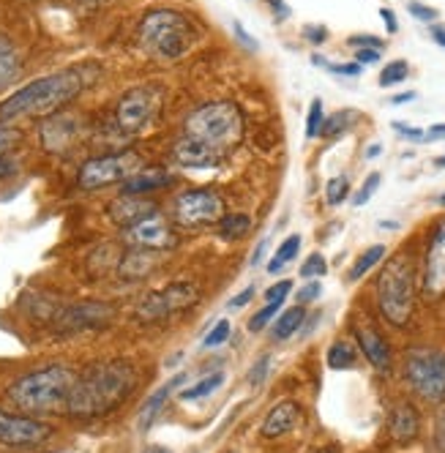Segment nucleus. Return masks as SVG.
<instances>
[{"label":"nucleus","instance_id":"obj_48","mask_svg":"<svg viewBox=\"0 0 445 453\" xmlns=\"http://www.w3.org/2000/svg\"><path fill=\"white\" fill-rule=\"evenodd\" d=\"M233 30H235L238 42H243V47H246V50H251V52L257 50V42H254V39H251V36L246 34V30H243V25H241V22H233Z\"/></svg>","mask_w":445,"mask_h":453},{"label":"nucleus","instance_id":"obj_15","mask_svg":"<svg viewBox=\"0 0 445 453\" xmlns=\"http://www.w3.org/2000/svg\"><path fill=\"white\" fill-rule=\"evenodd\" d=\"M424 296L429 301H437L445 296V219L434 226V233L426 246L424 257Z\"/></svg>","mask_w":445,"mask_h":453},{"label":"nucleus","instance_id":"obj_18","mask_svg":"<svg viewBox=\"0 0 445 453\" xmlns=\"http://www.w3.org/2000/svg\"><path fill=\"white\" fill-rule=\"evenodd\" d=\"M301 418H303V412H301V407H298V402H279L268 415H265V420H263V437H268V440H276V437H284V434H290L298 424H301Z\"/></svg>","mask_w":445,"mask_h":453},{"label":"nucleus","instance_id":"obj_21","mask_svg":"<svg viewBox=\"0 0 445 453\" xmlns=\"http://www.w3.org/2000/svg\"><path fill=\"white\" fill-rule=\"evenodd\" d=\"M156 213V205L148 203V200H140V197H129V194H123L120 200H115L110 205V219L118 224V226H134L137 221H142L145 216Z\"/></svg>","mask_w":445,"mask_h":453},{"label":"nucleus","instance_id":"obj_38","mask_svg":"<svg viewBox=\"0 0 445 453\" xmlns=\"http://www.w3.org/2000/svg\"><path fill=\"white\" fill-rule=\"evenodd\" d=\"M281 309V303H268L263 311H257V314H254L251 319H249V331H254V334H257V331H263L265 326H268V322L273 319V314Z\"/></svg>","mask_w":445,"mask_h":453},{"label":"nucleus","instance_id":"obj_13","mask_svg":"<svg viewBox=\"0 0 445 453\" xmlns=\"http://www.w3.org/2000/svg\"><path fill=\"white\" fill-rule=\"evenodd\" d=\"M126 241L134 249H148V251H170L178 246V235L173 230V224L162 213H150L142 221L126 230Z\"/></svg>","mask_w":445,"mask_h":453},{"label":"nucleus","instance_id":"obj_31","mask_svg":"<svg viewBox=\"0 0 445 453\" xmlns=\"http://www.w3.org/2000/svg\"><path fill=\"white\" fill-rule=\"evenodd\" d=\"M328 366L331 369H353L356 366V349L349 342H336L328 349Z\"/></svg>","mask_w":445,"mask_h":453},{"label":"nucleus","instance_id":"obj_7","mask_svg":"<svg viewBox=\"0 0 445 453\" xmlns=\"http://www.w3.org/2000/svg\"><path fill=\"white\" fill-rule=\"evenodd\" d=\"M404 380L424 402H445V352L440 349H410L404 361Z\"/></svg>","mask_w":445,"mask_h":453},{"label":"nucleus","instance_id":"obj_6","mask_svg":"<svg viewBox=\"0 0 445 453\" xmlns=\"http://www.w3.org/2000/svg\"><path fill=\"white\" fill-rule=\"evenodd\" d=\"M377 303L383 317L396 328H404L416 306V265L410 254H396L377 279Z\"/></svg>","mask_w":445,"mask_h":453},{"label":"nucleus","instance_id":"obj_41","mask_svg":"<svg viewBox=\"0 0 445 453\" xmlns=\"http://www.w3.org/2000/svg\"><path fill=\"white\" fill-rule=\"evenodd\" d=\"M407 12H410L412 17H416V19H421V22H434V19H437V9L421 4V0H412V4L407 6Z\"/></svg>","mask_w":445,"mask_h":453},{"label":"nucleus","instance_id":"obj_43","mask_svg":"<svg viewBox=\"0 0 445 453\" xmlns=\"http://www.w3.org/2000/svg\"><path fill=\"white\" fill-rule=\"evenodd\" d=\"M349 47H358V50H383V39L369 36V34H358V36H349L347 39Z\"/></svg>","mask_w":445,"mask_h":453},{"label":"nucleus","instance_id":"obj_9","mask_svg":"<svg viewBox=\"0 0 445 453\" xmlns=\"http://www.w3.org/2000/svg\"><path fill=\"white\" fill-rule=\"evenodd\" d=\"M158 110H162V90L150 88V85H142V88L129 90L118 102L115 123L120 126V132L137 134V132H142V128H148L153 123Z\"/></svg>","mask_w":445,"mask_h":453},{"label":"nucleus","instance_id":"obj_25","mask_svg":"<svg viewBox=\"0 0 445 453\" xmlns=\"http://www.w3.org/2000/svg\"><path fill=\"white\" fill-rule=\"evenodd\" d=\"M186 380V374H178L175 380H170L167 385H162L158 391L145 402V407L140 410V415H137V424H140V432H148L150 426H153V420H156V415L162 412V407H165V402L170 399V394L175 391V388L180 385Z\"/></svg>","mask_w":445,"mask_h":453},{"label":"nucleus","instance_id":"obj_46","mask_svg":"<svg viewBox=\"0 0 445 453\" xmlns=\"http://www.w3.org/2000/svg\"><path fill=\"white\" fill-rule=\"evenodd\" d=\"M394 128L399 134L410 137L412 142H426V132H421V128H412V126H404V123H394Z\"/></svg>","mask_w":445,"mask_h":453},{"label":"nucleus","instance_id":"obj_51","mask_svg":"<svg viewBox=\"0 0 445 453\" xmlns=\"http://www.w3.org/2000/svg\"><path fill=\"white\" fill-rule=\"evenodd\" d=\"M380 17H383V22H386V27H388V34H396V30H399L396 14H394L391 9H380Z\"/></svg>","mask_w":445,"mask_h":453},{"label":"nucleus","instance_id":"obj_56","mask_svg":"<svg viewBox=\"0 0 445 453\" xmlns=\"http://www.w3.org/2000/svg\"><path fill=\"white\" fill-rule=\"evenodd\" d=\"M416 96H418L416 90L399 93V96H394V99H391V104H396V107H399V104H410V102H416Z\"/></svg>","mask_w":445,"mask_h":453},{"label":"nucleus","instance_id":"obj_23","mask_svg":"<svg viewBox=\"0 0 445 453\" xmlns=\"http://www.w3.org/2000/svg\"><path fill=\"white\" fill-rule=\"evenodd\" d=\"M170 183H173V175L167 170H142L123 180V194H129V197H145V194L158 191Z\"/></svg>","mask_w":445,"mask_h":453},{"label":"nucleus","instance_id":"obj_36","mask_svg":"<svg viewBox=\"0 0 445 453\" xmlns=\"http://www.w3.org/2000/svg\"><path fill=\"white\" fill-rule=\"evenodd\" d=\"M328 273V263H326V257L320 251H314L306 257V263L301 265V276L303 279H317V276H326Z\"/></svg>","mask_w":445,"mask_h":453},{"label":"nucleus","instance_id":"obj_14","mask_svg":"<svg viewBox=\"0 0 445 453\" xmlns=\"http://www.w3.org/2000/svg\"><path fill=\"white\" fill-rule=\"evenodd\" d=\"M50 434H52V429L47 424H39V420L27 418V415L0 410V445H6V448H36Z\"/></svg>","mask_w":445,"mask_h":453},{"label":"nucleus","instance_id":"obj_17","mask_svg":"<svg viewBox=\"0 0 445 453\" xmlns=\"http://www.w3.org/2000/svg\"><path fill=\"white\" fill-rule=\"evenodd\" d=\"M77 120L69 115H50L42 123V148L50 153H63L77 137Z\"/></svg>","mask_w":445,"mask_h":453},{"label":"nucleus","instance_id":"obj_35","mask_svg":"<svg viewBox=\"0 0 445 453\" xmlns=\"http://www.w3.org/2000/svg\"><path fill=\"white\" fill-rule=\"evenodd\" d=\"M323 120H326V112H323V102H320V99H314V102L309 104V115H306V137H309V140L320 137Z\"/></svg>","mask_w":445,"mask_h":453},{"label":"nucleus","instance_id":"obj_3","mask_svg":"<svg viewBox=\"0 0 445 453\" xmlns=\"http://www.w3.org/2000/svg\"><path fill=\"white\" fill-rule=\"evenodd\" d=\"M77 374L69 366H47L39 372H30L19 377L14 385L6 388L4 399L25 415L55 412L58 407H66Z\"/></svg>","mask_w":445,"mask_h":453},{"label":"nucleus","instance_id":"obj_40","mask_svg":"<svg viewBox=\"0 0 445 453\" xmlns=\"http://www.w3.org/2000/svg\"><path fill=\"white\" fill-rule=\"evenodd\" d=\"M290 289H293V281L290 279H284V281H279V284H273L268 293H265V301L268 303H284V298L290 296Z\"/></svg>","mask_w":445,"mask_h":453},{"label":"nucleus","instance_id":"obj_33","mask_svg":"<svg viewBox=\"0 0 445 453\" xmlns=\"http://www.w3.org/2000/svg\"><path fill=\"white\" fill-rule=\"evenodd\" d=\"M410 77V63L407 60H391L388 66L380 74V85L383 88H391V85H399Z\"/></svg>","mask_w":445,"mask_h":453},{"label":"nucleus","instance_id":"obj_49","mask_svg":"<svg viewBox=\"0 0 445 453\" xmlns=\"http://www.w3.org/2000/svg\"><path fill=\"white\" fill-rule=\"evenodd\" d=\"M380 60V50H358L356 52V63L361 66H369V63H377Z\"/></svg>","mask_w":445,"mask_h":453},{"label":"nucleus","instance_id":"obj_34","mask_svg":"<svg viewBox=\"0 0 445 453\" xmlns=\"http://www.w3.org/2000/svg\"><path fill=\"white\" fill-rule=\"evenodd\" d=\"M349 197V180L344 175H336L326 183V200L328 205H341Z\"/></svg>","mask_w":445,"mask_h":453},{"label":"nucleus","instance_id":"obj_42","mask_svg":"<svg viewBox=\"0 0 445 453\" xmlns=\"http://www.w3.org/2000/svg\"><path fill=\"white\" fill-rule=\"evenodd\" d=\"M19 142V132L12 126H0V156H6Z\"/></svg>","mask_w":445,"mask_h":453},{"label":"nucleus","instance_id":"obj_12","mask_svg":"<svg viewBox=\"0 0 445 453\" xmlns=\"http://www.w3.org/2000/svg\"><path fill=\"white\" fill-rule=\"evenodd\" d=\"M112 314H115V309L110 303H99V301L74 303V306L63 309L55 317V334L74 336V334H88V331L107 328L112 322Z\"/></svg>","mask_w":445,"mask_h":453},{"label":"nucleus","instance_id":"obj_52","mask_svg":"<svg viewBox=\"0 0 445 453\" xmlns=\"http://www.w3.org/2000/svg\"><path fill=\"white\" fill-rule=\"evenodd\" d=\"M254 293H257V289H254V287H246L238 298H233V301H230V306H233V309H241V306H246V303L254 298Z\"/></svg>","mask_w":445,"mask_h":453},{"label":"nucleus","instance_id":"obj_59","mask_svg":"<svg viewBox=\"0 0 445 453\" xmlns=\"http://www.w3.org/2000/svg\"><path fill=\"white\" fill-rule=\"evenodd\" d=\"M142 453H173V450H167L165 445H150V448H145Z\"/></svg>","mask_w":445,"mask_h":453},{"label":"nucleus","instance_id":"obj_62","mask_svg":"<svg viewBox=\"0 0 445 453\" xmlns=\"http://www.w3.org/2000/svg\"><path fill=\"white\" fill-rule=\"evenodd\" d=\"M434 167H437V170H445V156H440V158L434 161Z\"/></svg>","mask_w":445,"mask_h":453},{"label":"nucleus","instance_id":"obj_60","mask_svg":"<svg viewBox=\"0 0 445 453\" xmlns=\"http://www.w3.org/2000/svg\"><path fill=\"white\" fill-rule=\"evenodd\" d=\"M380 150H383L380 145H369V148H366V158H374V156H380Z\"/></svg>","mask_w":445,"mask_h":453},{"label":"nucleus","instance_id":"obj_28","mask_svg":"<svg viewBox=\"0 0 445 453\" xmlns=\"http://www.w3.org/2000/svg\"><path fill=\"white\" fill-rule=\"evenodd\" d=\"M298 249H301V235H290V238H284L281 246L276 249V257L268 263V273H281V268L293 263L295 257H298Z\"/></svg>","mask_w":445,"mask_h":453},{"label":"nucleus","instance_id":"obj_22","mask_svg":"<svg viewBox=\"0 0 445 453\" xmlns=\"http://www.w3.org/2000/svg\"><path fill=\"white\" fill-rule=\"evenodd\" d=\"M162 263V251H148V249H132L129 254L120 260V279H129V281H137L148 273H153Z\"/></svg>","mask_w":445,"mask_h":453},{"label":"nucleus","instance_id":"obj_24","mask_svg":"<svg viewBox=\"0 0 445 453\" xmlns=\"http://www.w3.org/2000/svg\"><path fill=\"white\" fill-rule=\"evenodd\" d=\"M22 72V58L12 39L0 36V93L9 90Z\"/></svg>","mask_w":445,"mask_h":453},{"label":"nucleus","instance_id":"obj_16","mask_svg":"<svg viewBox=\"0 0 445 453\" xmlns=\"http://www.w3.org/2000/svg\"><path fill=\"white\" fill-rule=\"evenodd\" d=\"M225 150L219 148H211L200 140H192V137H183L175 142L173 148V161L186 170H211V167H219L221 161H225Z\"/></svg>","mask_w":445,"mask_h":453},{"label":"nucleus","instance_id":"obj_53","mask_svg":"<svg viewBox=\"0 0 445 453\" xmlns=\"http://www.w3.org/2000/svg\"><path fill=\"white\" fill-rule=\"evenodd\" d=\"M268 4L273 6V14H276L279 22L290 17V9H288V4H284V0H268Z\"/></svg>","mask_w":445,"mask_h":453},{"label":"nucleus","instance_id":"obj_2","mask_svg":"<svg viewBox=\"0 0 445 453\" xmlns=\"http://www.w3.org/2000/svg\"><path fill=\"white\" fill-rule=\"evenodd\" d=\"M85 80L80 72H58L42 80L27 82L6 102H0V120H17V118H47L55 115L63 104L82 93Z\"/></svg>","mask_w":445,"mask_h":453},{"label":"nucleus","instance_id":"obj_10","mask_svg":"<svg viewBox=\"0 0 445 453\" xmlns=\"http://www.w3.org/2000/svg\"><path fill=\"white\" fill-rule=\"evenodd\" d=\"M200 298L195 284H170L165 289H153L150 296L142 298L137 306V319L140 322H162L188 306H195Z\"/></svg>","mask_w":445,"mask_h":453},{"label":"nucleus","instance_id":"obj_63","mask_svg":"<svg viewBox=\"0 0 445 453\" xmlns=\"http://www.w3.org/2000/svg\"><path fill=\"white\" fill-rule=\"evenodd\" d=\"M437 203H440V205H445V194H442V197H440V200H437Z\"/></svg>","mask_w":445,"mask_h":453},{"label":"nucleus","instance_id":"obj_50","mask_svg":"<svg viewBox=\"0 0 445 453\" xmlns=\"http://www.w3.org/2000/svg\"><path fill=\"white\" fill-rule=\"evenodd\" d=\"M14 173H17V161L9 158V156H0V180L9 178V175H14Z\"/></svg>","mask_w":445,"mask_h":453},{"label":"nucleus","instance_id":"obj_45","mask_svg":"<svg viewBox=\"0 0 445 453\" xmlns=\"http://www.w3.org/2000/svg\"><path fill=\"white\" fill-rule=\"evenodd\" d=\"M323 293V284L320 281H309L301 293H298V303H309V301H317Z\"/></svg>","mask_w":445,"mask_h":453},{"label":"nucleus","instance_id":"obj_4","mask_svg":"<svg viewBox=\"0 0 445 453\" xmlns=\"http://www.w3.org/2000/svg\"><path fill=\"white\" fill-rule=\"evenodd\" d=\"M195 42V25L175 9H156L137 27V44L148 58L162 63L180 60Z\"/></svg>","mask_w":445,"mask_h":453},{"label":"nucleus","instance_id":"obj_29","mask_svg":"<svg viewBox=\"0 0 445 453\" xmlns=\"http://www.w3.org/2000/svg\"><path fill=\"white\" fill-rule=\"evenodd\" d=\"M221 382H225V372H213L211 377H205V380L195 382L192 388H186V391H183L180 396H183V402H197V399L211 396L213 391H219Z\"/></svg>","mask_w":445,"mask_h":453},{"label":"nucleus","instance_id":"obj_39","mask_svg":"<svg viewBox=\"0 0 445 453\" xmlns=\"http://www.w3.org/2000/svg\"><path fill=\"white\" fill-rule=\"evenodd\" d=\"M227 336H230V322H227V319H219L216 326H213V331L205 336V347H219V344H225Z\"/></svg>","mask_w":445,"mask_h":453},{"label":"nucleus","instance_id":"obj_44","mask_svg":"<svg viewBox=\"0 0 445 453\" xmlns=\"http://www.w3.org/2000/svg\"><path fill=\"white\" fill-rule=\"evenodd\" d=\"M303 36L311 44H323V42H328V27H323V25H306L303 27Z\"/></svg>","mask_w":445,"mask_h":453},{"label":"nucleus","instance_id":"obj_37","mask_svg":"<svg viewBox=\"0 0 445 453\" xmlns=\"http://www.w3.org/2000/svg\"><path fill=\"white\" fill-rule=\"evenodd\" d=\"M380 180H383V175H380V173H372L366 180H364V186L356 191V197H353V205L356 208H361V205H366L372 197H374V191L380 188Z\"/></svg>","mask_w":445,"mask_h":453},{"label":"nucleus","instance_id":"obj_20","mask_svg":"<svg viewBox=\"0 0 445 453\" xmlns=\"http://www.w3.org/2000/svg\"><path fill=\"white\" fill-rule=\"evenodd\" d=\"M356 336H358V344H361V349L366 355V361L377 372H388V366H391V349H388L386 339L380 336V331L372 328V326H358Z\"/></svg>","mask_w":445,"mask_h":453},{"label":"nucleus","instance_id":"obj_27","mask_svg":"<svg viewBox=\"0 0 445 453\" xmlns=\"http://www.w3.org/2000/svg\"><path fill=\"white\" fill-rule=\"evenodd\" d=\"M303 317H306V311L301 309V306H295V309H288L284 311L279 319H276V328H273V339H279V342H284V339H290L301 326H303Z\"/></svg>","mask_w":445,"mask_h":453},{"label":"nucleus","instance_id":"obj_54","mask_svg":"<svg viewBox=\"0 0 445 453\" xmlns=\"http://www.w3.org/2000/svg\"><path fill=\"white\" fill-rule=\"evenodd\" d=\"M265 251H268V241H260V243H257V249H254V254H251V268H257V265L263 263Z\"/></svg>","mask_w":445,"mask_h":453},{"label":"nucleus","instance_id":"obj_61","mask_svg":"<svg viewBox=\"0 0 445 453\" xmlns=\"http://www.w3.org/2000/svg\"><path fill=\"white\" fill-rule=\"evenodd\" d=\"M380 226H383V230H396V221H380Z\"/></svg>","mask_w":445,"mask_h":453},{"label":"nucleus","instance_id":"obj_8","mask_svg":"<svg viewBox=\"0 0 445 453\" xmlns=\"http://www.w3.org/2000/svg\"><path fill=\"white\" fill-rule=\"evenodd\" d=\"M140 170V156L132 150H123V153H107V156H96L82 165L77 183L88 191H96L112 183H120L126 178H132Z\"/></svg>","mask_w":445,"mask_h":453},{"label":"nucleus","instance_id":"obj_5","mask_svg":"<svg viewBox=\"0 0 445 453\" xmlns=\"http://www.w3.org/2000/svg\"><path fill=\"white\" fill-rule=\"evenodd\" d=\"M186 137L219 150H233L243 140V115L233 102H211L186 115Z\"/></svg>","mask_w":445,"mask_h":453},{"label":"nucleus","instance_id":"obj_30","mask_svg":"<svg viewBox=\"0 0 445 453\" xmlns=\"http://www.w3.org/2000/svg\"><path fill=\"white\" fill-rule=\"evenodd\" d=\"M383 257H386V246H372V249H366L361 257H358V260H356V265H353V271H349V279H353V281H358L361 276H366L380 260H383Z\"/></svg>","mask_w":445,"mask_h":453},{"label":"nucleus","instance_id":"obj_47","mask_svg":"<svg viewBox=\"0 0 445 453\" xmlns=\"http://www.w3.org/2000/svg\"><path fill=\"white\" fill-rule=\"evenodd\" d=\"M265 374H268V358H260L257 366H254V369L249 372V382H251L254 388H257V385H263Z\"/></svg>","mask_w":445,"mask_h":453},{"label":"nucleus","instance_id":"obj_26","mask_svg":"<svg viewBox=\"0 0 445 453\" xmlns=\"http://www.w3.org/2000/svg\"><path fill=\"white\" fill-rule=\"evenodd\" d=\"M251 230V219L246 213H230L219 219V235L225 241H241Z\"/></svg>","mask_w":445,"mask_h":453},{"label":"nucleus","instance_id":"obj_1","mask_svg":"<svg viewBox=\"0 0 445 453\" xmlns=\"http://www.w3.org/2000/svg\"><path fill=\"white\" fill-rule=\"evenodd\" d=\"M137 382L140 372L132 361H99L74 380L72 394L66 399V412L80 420L102 418L129 399Z\"/></svg>","mask_w":445,"mask_h":453},{"label":"nucleus","instance_id":"obj_32","mask_svg":"<svg viewBox=\"0 0 445 453\" xmlns=\"http://www.w3.org/2000/svg\"><path fill=\"white\" fill-rule=\"evenodd\" d=\"M353 120H356V112L353 110H339V112H334L331 118H326L323 120V128H320V134L323 137H339L341 132H347L349 126H353Z\"/></svg>","mask_w":445,"mask_h":453},{"label":"nucleus","instance_id":"obj_19","mask_svg":"<svg viewBox=\"0 0 445 453\" xmlns=\"http://www.w3.org/2000/svg\"><path fill=\"white\" fill-rule=\"evenodd\" d=\"M388 432H391V440L396 445L412 442V440L418 437V432H421V415H418V410L412 407V404H407V402L396 404L391 418H388Z\"/></svg>","mask_w":445,"mask_h":453},{"label":"nucleus","instance_id":"obj_55","mask_svg":"<svg viewBox=\"0 0 445 453\" xmlns=\"http://www.w3.org/2000/svg\"><path fill=\"white\" fill-rule=\"evenodd\" d=\"M434 140H445V123H437L426 132V142H434Z\"/></svg>","mask_w":445,"mask_h":453},{"label":"nucleus","instance_id":"obj_57","mask_svg":"<svg viewBox=\"0 0 445 453\" xmlns=\"http://www.w3.org/2000/svg\"><path fill=\"white\" fill-rule=\"evenodd\" d=\"M432 39L440 44V47H445V27H440V25H434L432 27Z\"/></svg>","mask_w":445,"mask_h":453},{"label":"nucleus","instance_id":"obj_11","mask_svg":"<svg viewBox=\"0 0 445 453\" xmlns=\"http://www.w3.org/2000/svg\"><path fill=\"white\" fill-rule=\"evenodd\" d=\"M225 213V200L211 188H192L183 191L175 200V221L180 226H205L216 224Z\"/></svg>","mask_w":445,"mask_h":453},{"label":"nucleus","instance_id":"obj_58","mask_svg":"<svg viewBox=\"0 0 445 453\" xmlns=\"http://www.w3.org/2000/svg\"><path fill=\"white\" fill-rule=\"evenodd\" d=\"M437 445L445 450V418L440 420V429H437Z\"/></svg>","mask_w":445,"mask_h":453}]
</instances>
